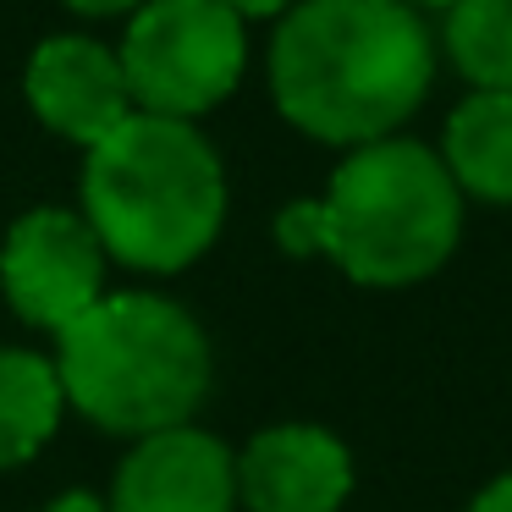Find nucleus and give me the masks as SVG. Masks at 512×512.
<instances>
[{
	"label": "nucleus",
	"instance_id": "nucleus-1",
	"mask_svg": "<svg viewBox=\"0 0 512 512\" xmlns=\"http://www.w3.org/2000/svg\"><path fill=\"white\" fill-rule=\"evenodd\" d=\"M435 83V34L402 0H298L270 34L281 122L331 149L397 138Z\"/></svg>",
	"mask_w": 512,
	"mask_h": 512
},
{
	"label": "nucleus",
	"instance_id": "nucleus-2",
	"mask_svg": "<svg viewBox=\"0 0 512 512\" xmlns=\"http://www.w3.org/2000/svg\"><path fill=\"white\" fill-rule=\"evenodd\" d=\"M226 166L199 122L133 111L111 138L83 149L78 210L111 265L177 276L199 265L226 226Z\"/></svg>",
	"mask_w": 512,
	"mask_h": 512
},
{
	"label": "nucleus",
	"instance_id": "nucleus-3",
	"mask_svg": "<svg viewBox=\"0 0 512 512\" xmlns=\"http://www.w3.org/2000/svg\"><path fill=\"white\" fill-rule=\"evenodd\" d=\"M50 364L67 413L122 441L193 424L215 386V347L204 325L193 309L149 287L105 292L56 336Z\"/></svg>",
	"mask_w": 512,
	"mask_h": 512
},
{
	"label": "nucleus",
	"instance_id": "nucleus-4",
	"mask_svg": "<svg viewBox=\"0 0 512 512\" xmlns=\"http://www.w3.org/2000/svg\"><path fill=\"white\" fill-rule=\"evenodd\" d=\"M463 204L441 155L419 138L397 133L347 149L320 193V259H331L353 287H419L463 243Z\"/></svg>",
	"mask_w": 512,
	"mask_h": 512
},
{
	"label": "nucleus",
	"instance_id": "nucleus-5",
	"mask_svg": "<svg viewBox=\"0 0 512 512\" xmlns=\"http://www.w3.org/2000/svg\"><path fill=\"white\" fill-rule=\"evenodd\" d=\"M116 61L144 116L199 122L237 94L248 72V23L221 0H144Z\"/></svg>",
	"mask_w": 512,
	"mask_h": 512
},
{
	"label": "nucleus",
	"instance_id": "nucleus-6",
	"mask_svg": "<svg viewBox=\"0 0 512 512\" xmlns=\"http://www.w3.org/2000/svg\"><path fill=\"white\" fill-rule=\"evenodd\" d=\"M111 254L100 248L83 210L39 204L17 215L0 243V298L23 325L45 336H61L78 314H89L105 298Z\"/></svg>",
	"mask_w": 512,
	"mask_h": 512
},
{
	"label": "nucleus",
	"instance_id": "nucleus-7",
	"mask_svg": "<svg viewBox=\"0 0 512 512\" xmlns=\"http://www.w3.org/2000/svg\"><path fill=\"white\" fill-rule=\"evenodd\" d=\"M105 512H243L237 452L204 424L144 435L116 463Z\"/></svg>",
	"mask_w": 512,
	"mask_h": 512
},
{
	"label": "nucleus",
	"instance_id": "nucleus-8",
	"mask_svg": "<svg viewBox=\"0 0 512 512\" xmlns=\"http://www.w3.org/2000/svg\"><path fill=\"white\" fill-rule=\"evenodd\" d=\"M353 479V452L325 424L287 419L237 446V507L243 512H342Z\"/></svg>",
	"mask_w": 512,
	"mask_h": 512
},
{
	"label": "nucleus",
	"instance_id": "nucleus-9",
	"mask_svg": "<svg viewBox=\"0 0 512 512\" xmlns=\"http://www.w3.org/2000/svg\"><path fill=\"white\" fill-rule=\"evenodd\" d=\"M23 94H28V111L56 138H67L78 149H94L138 111L133 94H127V72L116 61V50L83 34L45 39L28 56Z\"/></svg>",
	"mask_w": 512,
	"mask_h": 512
},
{
	"label": "nucleus",
	"instance_id": "nucleus-10",
	"mask_svg": "<svg viewBox=\"0 0 512 512\" xmlns=\"http://www.w3.org/2000/svg\"><path fill=\"white\" fill-rule=\"evenodd\" d=\"M441 166L463 199L512 204V94H479L457 100L441 133Z\"/></svg>",
	"mask_w": 512,
	"mask_h": 512
},
{
	"label": "nucleus",
	"instance_id": "nucleus-11",
	"mask_svg": "<svg viewBox=\"0 0 512 512\" xmlns=\"http://www.w3.org/2000/svg\"><path fill=\"white\" fill-rule=\"evenodd\" d=\"M61 419H67V397L50 353L0 347V474L34 463L56 441Z\"/></svg>",
	"mask_w": 512,
	"mask_h": 512
},
{
	"label": "nucleus",
	"instance_id": "nucleus-12",
	"mask_svg": "<svg viewBox=\"0 0 512 512\" xmlns=\"http://www.w3.org/2000/svg\"><path fill=\"white\" fill-rule=\"evenodd\" d=\"M446 61L479 94H512V0H457L441 23Z\"/></svg>",
	"mask_w": 512,
	"mask_h": 512
},
{
	"label": "nucleus",
	"instance_id": "nucleus-13",
	"mask_svg": "<svg viewBox=\"0 0 512 512\" xmlns=\"http://www.w3.org/2000/svg\"><path fill=\"white\" fill-rule=\"evenodd\" d=\"M276 248L292 259H314L325 254V232H320V199H292L276 215Z\"/></svg>",
	"mask_w": 512,
	"mask_h": 512
},
{
	"label": "nucleus",
	"instance_id": "nucleus-14",
	"mask_svg": "<svg viewBox=\"0 0 512 512\" xmlns=\"http://www.w3.org/2000/svg\"><path fill=\"white\" fill-rule=\"evenodd\" d=\"M463 512H512V468H507V474H496V479H490V485L479 490V496L468 501Z\"/></svg>",
	"mask_w": 512,
	"mask_h": 512
},
{
	"label": "nucleus",
	"instance_id": "nucleus-15",
	"mask_svg": "<svg viewBox=\"0 0 512 512\" xmlns=\"http://www.w3.org/2000/svg\"><path fill=\"white\" fill-rule=\"evenodd\" d=\"M221 6H232L243 23H254V17H287L298 0H221Z\"/></svg>",
	"mask_w": 512,
	"mask_h": 512
},
{
	"label": "nucleus",
	"instance_id": "nucleus-16",
	"mask_svg": "<svg viewBox=\"0 0 512 512\" xmlns=\"http://www.w3.org/2000/svg\"><path fill=\"white\" fill-rule=\"evenodd\" d=\"M61 6H72L78 17H122V12H138L144 0H61Z\"/></svg>",
	"mask_w": 512,
	"mask_h": 512
},
{
	"label": "nucleus",
	"instance_id": "nucleus-17",
	"mask_svg": "<svg viewBox=\"0 0 512 512\" xmlns=\"http://www.w3.org/2000/svg\"><path fill=\"white\" fill-rule=\"evenodd\" d=\"M56 512H105V507H100V501H94V496H83V490H72V496L61 501Z\"/></svg>",
	"mask_w": 512,
	"mask_h": 512
},
{
	"label": "nucleus",
	"instance_id": "nucleus-18",
	"mask_svg": "<svg viewBox=\"0 0 512 512\" xmlns=\"http://www.w3.org/2000/svg\"><path fill=\"white\" fill-rule=\"evenodd\" d=\"M402 6H413V12H452L457 0H402Z\"/></svg>",
	"mask_w": 512,
	"mask_h": 512
}]
</instances>
